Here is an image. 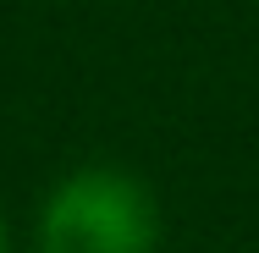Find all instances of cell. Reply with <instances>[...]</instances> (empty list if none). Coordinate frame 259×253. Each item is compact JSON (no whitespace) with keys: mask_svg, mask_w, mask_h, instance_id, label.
Returning <instances> with one entry per match:
<instances>
[{"mask_svg":"<svg viewBox=\"0 0 259 253\" xmlns=\"http://www.w3.org/2000/svg\"><path fill=\"white\" fill-rule=\"evenodd\" d=\"M39 253H155L160 198L127 165H77L55 176L33 220Z\"/></svg>","mask_w":259,"mask_h":253,"instance_id":"cell-1","label":"cell"}]
</instances>
